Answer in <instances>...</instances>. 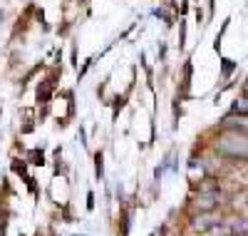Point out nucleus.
<instances>
[{
    "instance_id": "nucleus-1",
    "label": "nucleus",
    "mask_w": 248,
    "mask_h": 236,
    "mask_svg": "<svg viewBox=\"0 0 248 236\" xmlns=\"http://www.w3.org/2000/svg\"><path fill=\"white\" fill-rule=\"evenodd\" d=\"M218 149L221 152H226V154H231V157H246V137L241 135H231V137H226V139H221L218 142Z\"/></svg>"
},
{
    "instance_id": "nucleus-3",
    "label": "nucleus",
    "mask_w": 248,
    "mask_h": 236,
    "mask_svg": "<svg viewBox=\"0 0 248 236\" xmlns=\"http://www.w3.org/2000/svg\"><path fill=\"white\" fill-rule=\"evenodd\" d=\"M218 224H221V221L214 219V217H199V219L194 221L196 229H214V226H218Z\"/></svg>"
},
{
    "instance_id": "nucleus-2",
    "label": "nucleus",
    "mask_w": 248,
    "mask_h": 236,
    "mask_svg": "<svg viewBox=\"0 0 248 236\" xmlns=\"http://www.w3.org/2000/svg\"><path fill=\"white\" fill-rule=\"evenodd\" d=\"M216 202H218V199H216L214 191H211V194H199V197H196V206H199V209H214Z\"/></svg>"
},
{
    "instance_id": "nucleus-4",
    "label": "nucleus",
    "mask_w": 248,
    "mask_h": 236,
    "mask_svg": "<svg viewBox=\"0 0 248 236\" xmlns=\"http://www.w3.org/2000/svg\"><path fill=\"white\" fill-rule=\"evenodd\" d=\"M233 110H236V112H238V110H241V112H246V97H241V102H236V104H233Z\"/></svg>"
}]
</instances>
